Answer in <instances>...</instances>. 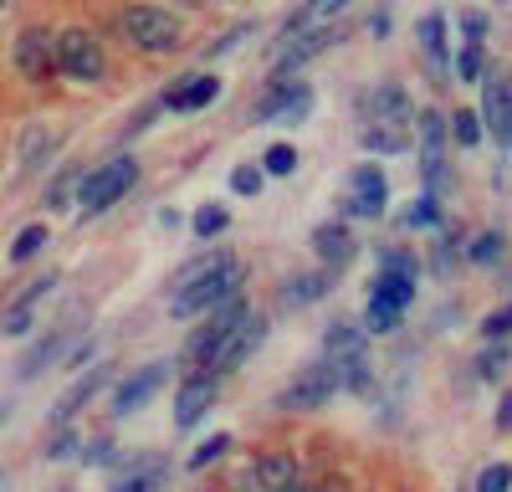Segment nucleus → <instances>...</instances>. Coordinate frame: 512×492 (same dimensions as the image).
I'll list each match as a JSON object with an SVG mask.
<instances>
[{
	"mask_svg": "<svg viewBox=\"0 0 512 492\" xmlns=\"http://www.w3.org/2000/svg\"><path fill=\"white\" fill-rule=\"evenodd\" d=\"M405 144H410V139H405L400 129H369V134H364V149H369V154H400Z\"/></svg>",
	"mask_w": 512,
	"mask_h": 492,
	"instance_id": "nucleus-32",
	"label": "nucleus"
},
{
	"mask_svg": "<svg viewBox=\"0 0 512 492\" xmlns=\"http://www.w3.org/2000/svg\"><path fill=\"white\" fill-rule=\"evenodd\" d=\"M41 246H47V226H26V231L11 241V262H31Z\"/></svg>",
	"mask_w": 512,
	"mask_h": 492,
	"instance_id": "nucleus-30",
	"label": "nucleus"
},
{
	"mask_svg": "<svg viewBox=\"0 0 512 492\" xmlns=\"http://www.w3.org/2000/svg\"><path fill=\"white\" fill-rule=\"evenodd\" d=\"M405 226H425V231H431V226H441V205H436V195H420V200H410V211H405Z\"/></svg>",
	"mask_w": 512,
	"mask_h": 492,
	"instance_id": "nucleus-29",
	"label": "nucleus"
},
{
	"mask_svg": "<svg viewBox=\"0 0 512 492\" xmlns=\"http://www.w3.org/2000/svg\"><path fill=\"white\" fill-rule=\"evenodd\" d=\"M482 118H487V134L502 144H512V88H507V77H487L482 82Z\"/></svg>",
	"mask_w": 512,
	"mask_h": 492,
	"instance_id": "nucleus-12",
	"label": "nucleus"
},
{
	"mask_svg": "<svg viewBox=\"0 0 512 492\" xmlns=\"http://www.w3.org/2000/svg\"><path fill=\"white\" fill-rule=\"evenodd\" d=\"M323 339H328V344H323V364H333L338 375H344V369H354V364H364V334H359V328L333 323Z\"/></svg>",
	"mask_w": 512,
	"mask_h": 492,
	"instance_id": "nucleus-17",
	"label": "nucleus"
},
{
	"mask_svg": "<svg viewBox=\"0 0 512 492\" xmlns=\"http://www.w3.org/2000/svg\"><path fill=\"white\" fill-rule=\"evenodd\" d=\"M456 77H461V82L482 77V47H477V41H466V47L456 52Z\"/></svg>",
	"mask_w": 512,
	"mask_h": 492,
	"instance_id": "nucleus-35",
	"label": "nucleus"
},
{
	"mask_svg": "<svg viewBox=\"0 0 512 492\" xmlns=\"http://www.w3.org/2000/svg\"><path fill=\"white\" fill-rule=\"evenodd\" d=\"M47 154H52V134L47 129H26V139H21V170H36Z\"/></svg>",
	"mask_w": 512,
	"mask_h": 492,
	"instance_id": "nucleus-26",
	"label": "nucleus"
},
{
	"mask_svg": "<svg viewBox=\"0 0 512 492\" xmlns=\"http://www.w3.org/2000/svg\"><path fill=\"white\" fill-rule=\"evenodd\" d=\"M420 41H425V57H431V62H446V21L441 16L420 21Z\"/></svg>",
	"mask_w": 512,
	"mask_h": 492,
	"instance_id": "nucleus-27",
	"label": "nucleus"
},
{
	"mask_svg": "<svg viewBox=\"0 0 512 492\" xmlns=\"http://www.w3.org/2000/svg\"><path fill=\"white\" fill-rule=\"evenodd\" d=\"M287 492H318V487H313V482H292Z\"/></svg>",
	"mask_w": 512,
	"mask_h": 492,
	"instance_id": "nucleus-47",
	"label": "nucleus"
},
{
	"mask_svg": "<svg viewBox=\"0 0 512 492\" xmlns=\"http://www.w3.org/2000/svg\"><path fill=\"white\" fill-rule=\"evenodd\" d=\"M313 252L323 257V267H338V272H344V267L354 262V252H359V241H354V231H349L344 221H328V226L313 231Z\"/></svg>",
	"mask_w": 512,
	"mask_h": 492,
	"instance_id": "nucleus-14",
	"label": "nucleus"
},
{
	"mask_svg": "<svg viewBox=\"0 0 512 492\" xmlns=\"http://www.w3.org/2000/svg\"><path fill=\"white\" fill-rule=\"evenodd\" d=\"M226 226H231V211H226V205H216V200L195 211V236H221Z\"/></svg>",
	"mask_w": 512,
	"mask_h": 492,
	"instance_id": "nucleus-28",
	"label": "nucleus"
},
{
	"mask_svg": "<svg viewBox=\"0 0 512 492\" xmlns=\"http://www.w3.org/2000/svg\"><path fill=\"white\" fill-rule=\"evenodd\" d=\"M231 190L236 195H262V170H256V164H236V170H231Z\"/></svg>",
	"mask_w": 512,
	"mask_h": 492,
	"instance_id": "nucleus-38",
	"label": "nucleus"
},
{
	"mask_svg": "<svg viewBox=\"0 0 512 492\" xmlns=\"http://www.w3.org/2000/svg\"><path fill=\"white\" fill-rule=\"evenodd\" d=\"M57 72H67V77H77V82H98V77L108 72L103 41H98L88 26L57 31Z\"/></svg>",
	"mask_w": 512,
	"mask_h": 492,
	"instance_id": "nucleus-4",
	"label": "nucleus"
},
{
	"mask_svg": "<svg viewBox=\"0 0 512 492\" xmlns=\"http://www.w3.org/2000/svg\"><path fill=\"white\" fill-rule=\"evenodd\" d=\"M118 26H123V36L134 41L139 52H175L180 47V36H185V26H180V16L169 11V6H123L118 11Z\"/></svg>",
	"mask_w": 512,
	"mask_h": 492,
	"instance_id": "nucleus-1",
	"label": "nucleus"
},
{
	"mask_svg": "<svg viewBox=\"0 0 512 492\" xmlns=\"http://www.w3.org/2000/svg\"><path fill=\"white\" fill-rule=\"evenodd\" d=\"M159 472H164V467H159L154 457H144V467H139V472H128V477H123V482H118L113 492H154Z\"/></svg>",
	"mask_w": 512,
	"mask_h": 492,
	"instance_id": "nucleus-31",
	"label": "nucleus"
},
{
	"mask_svg": "<svg viewBox=\"0 0 512 492\" xmlns=\"http://www.w3.org/2000/svg\"><path fill=\"white\" fill-rule=\"evenodd\" d=\"M338 390H344V380H338V369L333 364H313V369H303L282 395H277V405L282 410H318L323 400H333Z\"/></svg>",
	"mask_w": 512,
	"mask_h": 492,
	"instance_id": "nucleus-7",
	"label": "nucleus"
},
{
	"mask_svg": "<svg viewBox=\"0 0 512 492\" xmlns=\"http://www.w3.org/2000/svg\"><path fill=\"white\" fill-rule=\"evenodd\" d=\"M497 426H502V431L512 426V395H502V400H497Z\"/></svg>",
	"mask_w": 512,
	"mask_h": 492,
	"instance_id": "nucleus-46",
	"label": "nucleus"
},
{
	"mask_svg": "<svg viewBox=\"0 0 512 492\" xmlns=\"http://www.w3.org/2000/svg\"><path fill=\"white\" fill-rule=\"evenodd\" d=\"M67 354V334H52V339H41L36 349H26L21 354V364H16V380H36L41 369H52L57 359Z\"/></svg>",
	"mask_w": 512,
	"mask_h": 492,
	"instance_id": "nucleus-19",
	"label": "nucleus"
},
{
	"mask_svg": "<svg viewBox=\"0 0 512 492\" xmlns=\"http://www.w3.org/2000/svg\"><path fill=\"white\" fill-rule=\"evenodd\" d=\"M364 328H369V334H390V328H400V313H390V308L369 303V313H364Z\"/></svg>",
	"mask_w": 512,
	"mask_h": 492,
	"instance_id": "nucleus-41",
	"label": "nucleus"
},
{
	"mask_svg": "<svg viewBox=\"0 0 512 492\" xmlns=\"http://www.w3.org/2000/svg\"><path fill=\"white\" fill-rule=\"evenodd\" d=\"M231 257L226 252H216V257H200V262H190V267H180L175 272V293H185V287H195L200 277H210V272H216V267H226Z\"/></svg>",
	"mask_w": 512,
	"mask_h": 492,
	"instance_id": "nucleus-25",
	"label": "nucleus"
},
{
	"mask_svg": "<svg viewBox=\"0 0 512 492\" xmlns=\"http://www.w3.org/2000/svg\"><path fill=\"white\" fill-rule=\"evenodd\" d=\"M497 257H502V236H497V231H482V236L472 241V262H477V267H492Z\"/></svg>",
	"mask_w": 512,
	"mask_h": 492,
	"instance_id": "nucleus-34",
	"label": "nucleus"
},
{
	"mask_svg": "<svg viewBox=\"0 0 512 492\" xmlns=\"http://www.w3.org/2000/svg\"><path fill=\"white\" fill-rule=\"evenodd\" d=\"M134 180H139V164L128 159V154H118V159L103 164V170H93V175L77 180V205H82L88 216H103V211H113L128 190H134Z\"/></svg>",
	"mask_w": 512,
	"mask_h": 492,
	"instance_id": "nucleus-2",
	"label": "nucleus"
},
{
	"mask_svg": "<svg viewBox=\"0 0 512 492\" xmlns=\"http://www.w3.org/2000/svg\"><path fill=\"white\" fill-rule=\"evenodd\" d=\"M26 328H31V308H26V303L6 308V318H0V334H6V339H21Z\"/></svg>",
	"mask_w": 512,
	"mask_h": 492,
	"instance_id": "nucleus-39",
	"label": "nucleus"
},
{
	"mask_svg": "<svg viewBox=\"0 0 512 492\" xmlns=\"http://www.w3.org/2000/svg\"><path fill=\"white\" fill-rule=\"evenodd\" d=\"M308 108H313V93L303 88V82H272L267 98H256L251 118H256V123H267V118H287V123H297V118H308Z\"/></svg>",
	"mask_w": 512,
	"mask_h": 492,
	"instance_id": "nucleus-11",
	"label": "nucleus"
},
{
	"mask_svg": "<svg viewBox=\"0 0 512 492\" xmlns=\"http://www.w3.org/2000/svg\"><path fill=\"white\" fill-rule=\"evenodd\" d=\"M507 328H512V313H507V303H502L497 313L482 318V339H487V344H507Z\"/></svg>",
	"mask_w": 512,
	"mask_h": 492,
	"instance_id": "nucleus-36",
	"label": "nucleus"
},
{
	"mask_svg": "<svg viewBox=\"0 0 512 492\" xmlns=\"http://www.w3.org/2000/svg\"><path fill=\"white\" fill-rule=\"evenodd\" d=\"M246 31H251V26H231V31H226L221 41H210V47H205V57H221V52H231V47H236V41L246 36Z\"/></svg>",
	"mask_w": 512,
	"mask_h": 492,
	"instance_id": "nucleus-43",
	"label": "nucleus"
},
{
	"mask_svg": "<svg viewBox=\"0 0 512 492\" xmlns=\"http://www.w3.org/2000/svg\"><path fill=\"white\" fill-rule=\"evenodd\" d=\"M420 175H425V195H436L441 180H446V113L441 108H425L420 113Z\"/></svg>",
	"mask_w": 512,
	"mask_h": 492,
	"instance_id": "nucleus-6",
	"label": "nucleus"
},
{
	"mask_svg": "<svg viewBox=\"0 0 512 492\" xmlns=\"http://www.w3.org/2000/svg\"><path fill=\"white\" fill-rule=\"evenodd\" d=\"M251 477H256L262 492H287L292 482H303V467H297L292 451H267V457H256Z\"/></svg>",
	"mask_w": 512,
	"mask_h": 492,
	"instance_id": "nucleus-15",
	"label": "nucleus"
},
{
	"mask_svg": "<svg viewBox=\"0 0 512 492\" xmlns=\"http://www.w3.org/2000/svg\"><path fill=\"white\" fill-rule=\"evenodd\" d=\"M82 457H88L93 467H103L113 457V441H88V446H82Z\"/></svg>",
	"mask_w": 512,
	"mask_h": 492,
	"instance_id": "nucleus-45",
	"label": "nucleus"
},
{
	"mask_svg": "<svg viewBox=\"0 0 512 492\" xmlns=\"http://www.w3.org/2000/svg\"><path fill=\"white\" fill-rule=\"evenodd\" d=\"M72 185H77V170H62V180H57V185L47 190V205H52V211H62V205H67Z\"/></svg>",
	"mask_w": 512,
	"mask_h": 492,
	"instance_id": "nucleus-42",
	"label": "nucleus"
},
{
	"mask_svg": "<svg viewBox=\"0 0 512 492\" xmlns=\"http://www.w3.org/2000/svg\"><path fill=\"white\" fill-rule=\"evenodd\" d=\"M297 170V149L292 144H272L262 159V175H292Z\"/></svg>",
	"mask_w": 512,
	"mask_h": 492,
	"instance_id": "nucleus-33",
	"label": "nucleus"
},
{
	"mask_svg": "<svg viewBox=\"0 0 512 492\" xmlns=\"http://www.w3.org/2000/svg\"><path fill=\"white\" fill-rule=\"evenodd\" d=\"M512 487V467L507 462H492V467H482V477H477V492H507Z\"/></svg>",
	"mask_w": 512,
	"mask_h": 492,
	"instance_id": "nucleus-37",
	"label": "nucleus"
},
{
	"mask_svg": "<svg viewBox=\"0 0 512 492\" xmlns=\"http://www.w3.org/2000/svg\"><path fill=\"white\" fill-rule=\"evenodd\" d=\"M221 98V77H185L175 82V88L164 93V108H175V113H200Z\"/></svg>",
	"mask_w": 512,
	"mask_h": 492,
	"instance_id": "nucleus-16",
	"label": "nucleus"
},
{
	"mask_svg": "<svg viewBox=\"0 0 512 492\" xmlns=\"http://www.w3.org/2000/svg\"><path fill=\"white\" fill-rule=\"evenodd\" d=\"M410 298H415V282H410V277H395V272H379V277H374V298H369V303L390 308V313H405Z\"/></svg>",
	"mask_w": 512,
	"mask_h": 492,
	"instance_id": "nucleus-20",
	"label": "nucleus"
},
{
	"mask_svg": "<svg viewBox=\"0 0 512 492\" xmlns=\"http://www.w3.org/2000/svg\"><path fill=\"white\" fill-rule=\"evenodd\" d=\"M446 139H451V144H461V149H472V144H482V118L461 108V113H456V118L446 123Z\"/></svg>",
	"mask_w": 512,
	"mask_h": 492,
	"instance_id": "nucleus-23",
	"label": "nucleus"
},
{
	"mask_svg": "<svg viewBox=\"0 0 512 492\" xmlns=\"http://www.w3.org/2000/svg\"><path fill=\"white\" fill-rule=\"evenodd\" d=\"M323 293H328V277H323V272H297V277L282 282V303H287V308H297V303H318Z\"/></svg>",
	"mask_w": 512,
	"mask_h": 492,
	"instance_id": "nucleus-21",
	"label": "nucleus"
},
{
	"mask_svg": "<svg viewBox=\"0 0 512 492\" xmlns=\"http://www.w3.org/2000/svg\"><path fill=\"white\" fill-rule=\"evenodd\" d=\"M354 185V200H349V216H384V200H390V185H384V170L379 164H359L349 175Z\"/></svg>",
	"mask_w": 512,
	"mask_h": 492,
	"instance_id": "nucleus-13",
	"label": "nucleus"
},
{
	"mask_svg": "<svg viewBox=\"0 0 512 492\" xmlns=\"http://www.w3.org/2000/svg\"><path fill=\"white\" fill-rule=\"evenodd\" d=\"M226 451H231V436H221V431H216L210 441H200V446L190 451V462H185V467H190V472H205V467H216V462L226 457Z\"/></svg>",
	"mask_w": 512,
	"mask_h": 492,
	"instance_id": "nucleus-24",
	"label": "nucleus"
},
{
	"mask_svg": "<svg viewBox=\"0 0 512 492\" xmlns=\"http://www.w3.org/2000/svg\"><path fill=\"white\" fill-rule=\"evenodd\" d=\"M231 298H241V262H226L210 277H200L195 287L175 293V298H169V313H175V318H200V313H216Z\"/></svg>",
	"mask_w": 512,
	"mask_h": 492,
	"instance_id": "nucleus-3",
	"label": "nucleus"
},
{
	"mask_svg": "<svg viewBox=\"0 0 512 492\" xmlns=\"http://www.w3.org/2000/svg\"><path fill=\"white\" fill-rule=\"evenodd\" d=\"M374 118H379L374 129H405V93L395 88V82L374 93Z\"/></svg>",
	"mask_w": 512,
	"mask_h": 492,
	"instance_id": "nucleus-22",
	"label": "nucleus"
},
{
	"mask_svg": "<svg viewBox=\"0 0 512 492\" xmlns=\"http://www.w3.org/2000/svg\"><path fill=\"white\" fill-rule=\"evenodd\" d=\"M103 385H108V364H98V369H88V375H82V380H72V385L62 390V400L52 405V421H57V426H67V421H72L77 410L88 405V400H93V395H98Z\"/></svg>",
	"mask_w": 512,
	"mask_h": 492,
	"instance_id": "nucleus-18",
	"label": "nucleus"
},
{
	"mask_svg": "<svg viewBox=\"0 0 512 492\" xmlns=\"http://www.w3.org/2000/svg\"><path fill=\"white\" fill-rule=\"evenodd\" d=\"M169 375H175V359H154V364L134 369L128 380H118V390H113V416H134V410H144L149 395H154Z\"/></svg>",
	"mask_w": 512,
	"mask_h": 492,
	"instance_id": "nucleus-8",
	"label": "nucleus"
},
{
	"mask_svg": "<svg viewBox=\"0 0 512 492\" xmlns=\"http://www.w3.org/2000/svg\"><path fill=\"white\" fill-rule=\"evenodd\" d=\"M216 395H221V380L210 375V369H190L175 390V426H195L205 410L216 405Z\"/></svg>",
	"mask_w": 512,
	"mask_h": 492,
	"instance_id": "nucleus-10",
	"label": "nucleus"
},
{
	"mask_svg": "<svg viewBox=\"0 0 512 492\" xmlns=\"http://www.w3.org/2000/svg\"><path fill=\"white\" fill-rule=\"evenodd\" d=\"M507 369V344H487V354H482V364H477V375L482 380H497Z\"/></svg>",
	"mask_w": 512,
	"mask_h": 492,
	"instance_id": "nucleus-40",
	"label": "nucleus"
},
{
	"mask_svg": "<svg viewBox=\"0 0 512 492\" xmlns=\"http://www.w3.org/2000/svg\"><path fill=\"white\" fill-rule=\"evenodd\" d=\"M262 334H267V318L246 308V313H241V318L226 328V334H221V344H216V354H210V364H205V369L221 380L226 369H236V364H241V359H246L256 344H262Z\"/></svg>",
	"mask_w": 512,
	"mask_h": 492,
	"instance_id": "nucleus-5",
	"label": "nucleus"
},
{
	"mask_svg": "<svg viewBox=\"0 0 512 492\" xmlns=\"http://www.w3.org/2000/svg\"><path fill=\"white\" fill-rule=\"evenodd\" d=\"M72 446H77V441H72V431H67V426H57V436L47 441V457H67Z\"/></svg>",
	"mask_w": 512,
	"mask_h": 492,
	"instance_id": "nucleus-44",
	"label": "nucleus"
},
{
	"mask_svg": "<svg viewBox=\"0 0 512 492\" xmlns=\"http://www.w3.org/2000/svg\"><path fill=\"white\" fill-rule=\"evenodd\" d=\"M16 67L31 77V82H47L52 72H57V36L47 31V26H26L21 36H16Z\"/></svg>",
	"mask_w": 512,
	"mask_h": 492,
	"instance_id": "nucleus-9",
	"label": "nucleus"
}]
</instances>
